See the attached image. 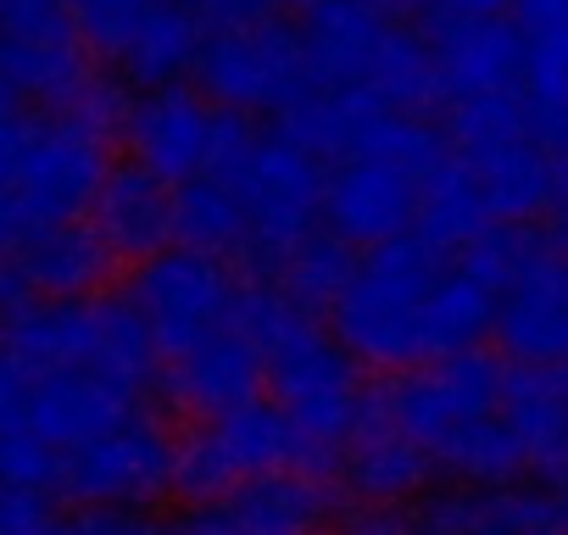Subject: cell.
Masks as SVG:
<instances>
[{"instance_id":"1","label":"cell","mask_w":568,"mask_h":535,"mask_svg":"<svg viewBox=\"0 0 568 535\" xmlns=\"http://www.w3.org/2000/svg\"><path fill=\"white\" fill-rule=\"evenodd\" d=\"M0 352L23 369H106L129 385H151L156 341L134 302L118 291L90 296H23L0 313Z\"/></svg>"},{"instance_id":"2","label":"cell","mask_w":568,"mask_h":535,"mask_svg":"<svg viewBox=\"0 0 568 535\" xmlns=\"http://www.w3.org/2000/svg\"><path fill=\"white\" fill-rule=\"evenodd\" d=\"M446 262L452 251H440L418 229L390 234L357 256L346 291L329 307V330L352 346L363 369L402 374L418 363V313Z\"/></svg>"},{"instance_id":"3","label":"cell","mask_w":568,"mask_h":535,"mask_svg":"<svg viewBox=\"0 0 568 535\" xmlns=\"http://www.w3.org/2000/svg\"><path fill=\"white\" fill-rule=\"evenodd\" d=\"M112 168V129L68 112V107H34L23 123V145L12 173L0 179V206H7L12 240L29 229L90 218V201Z\"/></svg>"},{"instance_id":"4","label":"cell","mask_w":568,"mask_h":535,"mask_svg":"<svg viewBox=\"0 0 568 535\" xmlns=\"http://www.w3.org/2000/svg\"><path fill=\"white\" fill-rule=\"evenodd\" d=\"M446 140L468 162L496 223H535L551 206V145L535 129L524 90L446 101Z\"/></svg>"},{"instance_id":"5","label":"cell","mask_w":568,"mask_h":535,"mask_svg":"<svg viewBox=\"0 0 568 535\" xmlns=\"http://www.w3.org/2000/svg\"><path fill=\"white\" fill-rule=\"evenodd\" d=\"M118 140L134 162H145L168 184H184L195 173L229 179L256 145V129L245 112L217 107L206 90H190L184 79H173V84H145L140 95H129Z\"/></svg>"},{"instance_id":"6","label":"cell","mask_w":568,"mask_h":535,"mask_svg":"<svg viewBox=\"0 0 568 535\" xmlns=\"http://www.w3.org/2000/svg\"><path fill=\"white\" fill-rule=\"evenodd\" d=\"M195 79L217 107H234L245 118H284L313 90L307 34L296 18H284L273 7L256 18L212 23L195 57Z\"/></svg>"},{"instance_id":"7","label":"cell","mask_w":568,"mask_h":535,"mask_svg":"<svg viewBox=\"0 0 568 535\" xmlns=\"http://www.w3.org/2000/svg\"><path fill=\"white\" fill-rule=\"evenodd\" d=\"M341 457L318 452L273 396H256L245 407L212 413V418H190V430L179 435V496L201 502L217 496L240 480H256L267 468H324L335 474Z\"/></svg>"},{"instance_id":"8","label":"cell","mask_w":568,"mask_h":535,"mask_svg":"<svg viewBox=\"0 0 568 535\" xmlns=\"http://www.w3.org/2000/svg\"><path fill=\"white\" fill-rule=\"evenodd\" d=\"M262 357H267V396L284 407V418L318 452L341 457V446L363 413V396H368V380H363V363L352 357V346L335 330H324L318 313H302Z\"/></svg>"},{"instance_id":"9","label":"cell","mask_w":568,"mask_h":535,"mask_svg":"<svg viewBox=\"0 0 568 535\" xmlns=\"http://www.w3.org/2000/svg\"><path fill=\"white\" fill-rule=\"evenodd\" d=\"M179 491V435L162 413L134 407L112 430L79 441L57 463V496L73 507H140L151 513Z\"/></svg>"},{"instance_id":"10","label":"cell","mask_w":568,"mask_h":535,"mask_svg":"<svg viewBox=\"0 0 568 535\" xmlns=\"http://www.w3.org/2000/svg\"><path fill=\"white\" fill-rule=\"evenodd\" d=\"M324 168L329 162L318 151L278 129L256 134L245 162L229 173L245 201V262L256 274H273L278 256L324 223Z\"/></svg>"},{"instance_id":"11","label":"cell","mask_w":568,"mask_h":535,"mask_svg":"<svg viewBox=\"0 0 568 535\" xmlns=\"http://www.w3.org/2000/svg\"><path fill=\"white\" fill-rule=\"evenodd\" d=\"M123 296L134 302V313L145 319V330L156 341V357L168 363L229 324L240 280L229 274V256H212V251L173 240V245L129 262Z\"/></svg>"},{"instance_id":"12","label":"cell","mask_w":568,"mask_h":535,"mask_svg":"<svg viewBox=\"0 0 568 535\" xmlns=\"http://www.w3.org/2000/svg\"><path fill=\"white\" fill-rule=\"evenodd\" d=\"M501 385H507V357L474 346V352H452V357H429V363H413L402 374H390L385 385H368L374 402L402 424L413 430L429 457L435 446L463 430L468 418H485L501 407Z\"/></svg>"},{"instance_id":"13","label":"cell","mask_w":568,"mask_h":535,"mask_svg":"<svg viewBox=\"0 0 568 535\" xmlns=\"http://www.w3.org/2000/svg\"><path fill=\"white\" fill-rule=\"evenodd\" d=\"M335 491L324 468H267L256 480H240L217 496L184 502V529H223V535H296L318 529L335 513Z\"/></svg>"},{"instance_id":"14","label":"cell","mask_w":568,"mask_h":535,"mask_svg":"<svg viewBox=\"0 0 568 535\" xmlns=\"http://www.w3.org/2000/svg\"><path fill=\"white\" fill-rule=\"evenodd\" d=\"M490 341L507 363H568V251L546 234L501 285Z\"/></svg>"},{"instance_id":"15","label":"cell","mask_w":568,"mask_h":535,"mask_svg":"<svg viewBox=\"0 0 568 535\" xmlns=\"http://www.w3.org/2000/svg\"><path fill=\"white\" fill-rule=\"evenodd\" d=\"M335 474L346 480V496L363 502V507H413L440 480L429 446L413 430H402L374 402V391L363 396V413H357V424H352V435L341 446Z\"/></svg>"},{"instance_id":"16","label":"cell","mask_w":568,"mask_h":535,"mask_svg":"<svg viewBox=\"0 0 568 535\" xmlns=\"http://www.w3.org/2000/svg\"><path fill=\"white\" fill-rule=\"evenodd\" d=\"M112 268H118V256L90 229V218L29 229L0 256V307L23 302V296H90L106 285Z\"/></svg>"},{"instance_id":"17","label":"cell","mask_w":568,"mask_h":535,"mask_svg":"<svg viewBox=\"0 0 568 535\" xmlns=\"http://www.w3.org/2000/svg\"><path fill=\"white\" fill-rule=\"evenodd\" d=\"M418 212V173L385 157H335L324 168V223L357 251L407 234Z\"/></svg>"},{"instance_id":"18","label":"cell","mask_w":568,"mask_h":535,"mask_svg":"<svg viewBox=\"0 0 568 535\" xmlns=\"http://www.w3.org/2000/svg\"><path fill=\"white\" fill-rule=\"evenodd\" d=\"M435 73H440V107L496 90H524V29L513 12L490 18H429Z\"/></svg>"},{"instance_id":"19","label":"cell","mask_w":568,"mask_h":535,"mask_svg":"<svg viewBox=\"0 0 568 535\" xmlns=\"http://www.w3.org/2000/svg\"><path fill=\"white\" fill-rule=\"evenodd\" d=\"M140 407V385L106 374V369H29V402H23V430H34L45 446L68 452L118 418Z\"/></svg>"},{"instance_id":"20","label":"cell","mask_w":568,"mask_h":535,"mask_svg":"<svg viewBox=\"0 0 568 535\" xmlns=\"http://www.w3.org/2000/svg\"><path fill=\"white\" fill-rule=\"evenodd\" d=\"M262 391H267V357L234 324L212 330L206 341H195L190 352L168 357V369H162V396L184 418H212V413L245 407Z\"/></svg>"},{"instance_id":"21","label":"cell","mask_w":568,"mask_h":535,"mask_svg":"<svg viewBox=\"0 0 568 535\" xmlns=\"http://www.w3.org/2000/svg\"><path fill=\"white\" fill-rule=\"evenodd\" d=\"M90 229L106 240V251L118 262H140V256L173 245V184L134 157L112 162L90 201Z\"/></svg>"},{"instance_id":"22","label":"cell","mask_w":568,"mask_h":535,"mask_svg":"<svg viewBox=\"0 0 568 535\" xmlns=\"http://www.w3.org/2000/svg\"><path fill=\"white\" fill-rule=\"evenodd\" d=\"M396 29V12L374 0H318L302 12L307 57H313V84H374L379 51Z\"/></svg>"},{"instance_id":"23","label":"cell","mask_w":568,"mask_h":535,"mask_svg":"<svg viewBox=\"0 0 568 535\" xmlns=\"http://www.w3.org/2000/svg\"><path fill=\"white\" fill-rule=\"evenodd\" d=\"M501 418L529 452V474L562 480V446H568V380L557 363H507L501 385Z\"/></svg>"},{"instance_id":"24","label":"cell","mask_w":568,"mask_h":535,"mask_svg":"<svg viewBox=\"0 0 568 535\" xmlns=\"http://www.w3.org/2000/svg\"><path fill=\"white\" fill-rule=\"evenodd\" d=\"M496 296L501 291L485 274H474L463 256H452L424 296V313H418V363L485 346L496 330Z\"/></svg>"},{"instance_id":"25","label":"cell","mask_w":568,"mask_h":535,"mask_svg":"<svg viewBox=\"0 0 568 535\" xmlns=\"http://www.w3.org/2000/svg\"><path fill=\"white\" fill-rule=\"evenodd\" d=\"M206 46V18L190 0H156L145 12V23L134 29L129 51L118 57V73L129 84H173L184 73H195V57Z\"/></svg>"},{"instance_id":"26","label":"cell","mask_w":568,"mask_h":535,"mask_svg":"<svg viewBox=\"0 0 568 535\" xmlns=\"http://www.w3.org/2000/svg\"><path fill=\"white\" fill-rule=\"evenodd\" d=\"M490 223H496V218H490V206H485V195H479L468 162H463L457 151H446V157L418 179V212H413V229H418L424 240H435L440 251L457 256V251L474 245Z\"/></svg>"},{"instance_id":"27","label":"cell","mask_w":568,"mask_h":535,"mask_svg":"<svg viewBox=\"0 0 568 535\" xmlns=\"http://www.w3.org/2000/svg\"><path fill=\"white\" fill-rule=\"evenodd\" d=\"M173 240L212 251V256H245V201L229 179L195 173L173 184Z\"/></svg>"},{"instance_id":"28","label":"cell","mask_w":568,"mask_h":535,"mask_svg":"<svg viewBox=\"0 0 568 535\" xmlns=\"http://www.w3.org/2000/svg\"><path fill=\"white\" fill-rule=\"evenodd\" d=\"M357 245L346 240V234H335L329 223H318L313 234H302L291 251L278 256V268L267 280H278L284 291H291L302 307H313V313H329L335 307V296L346 291V280H352V268H357Z\"/></svg>"},{"instance_id":"29","label":"cell","mask_w":568,"mask_h":535,"mask_svg":"<svg viewBox=\"0 0 568 535\" xmlns=\"http://www.w3.org/2000/svg\"><path fill=\"white\" fill-rule=\"evenodd\" d=\"M151 7H156V0H68L79 40H84L90 57L106 62V68H118V57L129 51V40H134V29L145 23Z\"/></svg>"},{"instance_id":"30","label":"cell","mask_w":568,"mask_h":535,"mask_svg":"<svg viewBox=\"0 0 568 535\" xmlns=\"http://www.w3.org/2000/svg\"><path fill=\"white\" fill-rule=\"evenodd\" d=\"M62 496L45 485H23V480H0V535H34V529H57Z\"/></svg>"},{"instance_id":"31","label":"cell","mask_w":568,"mask_h":535,"mask_svg":"<svg viewBox=\"0 0 568 535\" xmlns=\"http://www.w3.org/2000/svg\"><path fill=\"white\" fill-rule=\"evenodd\" d=\"M190 7L206 18V29L212 23H234V18H256V12H267L273 0H190Z\"/></svg>"},{"instance_id":"32","label":"cell","mask_w":568,"mask_h":535,"mask_svg":"<svg viewBox=\"0 0 568 535\" xmlns=\"http://www.w3.org/2000/svg\"><path fill=\"white\" fill-rule=\"evenodd\" d=\"M490 12H513V0H435L424 18H490Z\"/></svg>"},{"instance_id":"33","label":"cell","mask_w":568,"mask_h":535,"mask_svg":"<svg viewBox=\"0 0 568 535\" xmlns=\"http://www.w3.org/2000/svg\"><path fill=\"white\" fill-rule=\"evenodd\" d=\"M374 7H385V12H396V18H402V12H429L435 0H374Z\"/></svg>"},{"instance_id":"34","label":"cell","mask_w":568,"mask_h":535,"mask_svg":"<svg viewBox=\"0 0 568 535\" xmlns=\"http://www.w3.org/2000/svg\"><path fill=\"white\" fill-rule=\"evenodd\" d=\"M12 107H23V95L12 90V79H7V68H0V112H12Z\"/></svg>"},{"instance_id":"35","label":"cell","mask_w":568,"mask_h":535,"mask_svg":"<svg viewBox=\"0 0 568 535\" xmlns=\"http://www.w3.org/2000/svg\"><path fill=\"white\" fill-rule=\"evenodd\" d=\"M284 7H296V12H307V7H318V0H284Z\"/></svg>"},{"instance_id":"36","label":"cell","mask_w":568,"mask_h":535,"mask_svg":"<svg viewBox=\"0 0 568 535\" xmlns=\"http://www.w3.org/2000/svg\"><path fill=\"white\" fill-rule=\"evenodd\" d=\"M557 369H562V380H568V363H557Z\"/></svg>"}]
</instances>
